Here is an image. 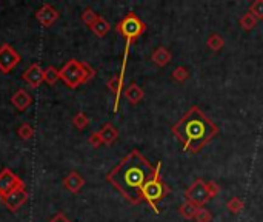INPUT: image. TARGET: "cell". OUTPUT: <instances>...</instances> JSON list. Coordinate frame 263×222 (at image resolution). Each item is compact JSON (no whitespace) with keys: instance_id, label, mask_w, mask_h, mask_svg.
Returning <instances> with one entry per match:
<instances>
[{"instance_id":"1","label":"cell","mask_w":263,"mask_h":222,"mask_svg":"<svg viewBox=\"0 0 263 222\" xmlns=\"http://www.w3.org/2000/svg\"><path fill=\"white\" fill-rule=\"evenodd\" d=\"M154 174L156 167L139 150H133L106 174V180L129 204L137 205L142 202V190L145 183L153 179Z\"/></svg>"},{"instance_id":"2","label":"cell","mask_w":263,"mask_h":222,"mask_svg":"<svg viewBox=\"0 0 263 222\" xmlns=\"http://www.w3.org/2000/svg\"><path fill=\"white\" fill-rule=\"evenodd\" d=\"M171 133L180 140L185 153L197 155L220 133V130L217 124L194 105L171 127Z\"/></svg>"},{"instance_id":"3","label":"cell","mask_w":263,"mask_h":222,"mask_svg":"<svg viewBox=\"0 0 263 222\" xmlns=\"http://www.w3.org/2000/svg\"><path fill=\"white\" fill-rule=\"evenodd\" d=\"M94 76V68H91L86 62H80L77 59L68 60L60 69V81H63L65 85L72 90L90 82Z\"/></svg>"},{"instance_id":"4","label":"cell","mask_w":263,"mask_h":222,"mask_svg":"<svg viewBox=\"0 0 263 222\" xmlns=\"http://www.w3.org/2000/svg\"><path fill=\"white\" fill-rule=\"evenodd\" d=\"M162 162H159L156 165V174L153 179H149L145 187L142 190V201L148 202V205L154 210V213H160L159 210V202L163 201L169 193H171V189L168 187V183H165V180L162 179Z\"/></svg>"},{"instance_id":"5","label":"cell","mask_w":263,"mask_h":222,"mask_svg":"<svg viewBox=\"0 0 263 222\" xmlns=\"http://www.w3.org/2000/svg\"><path fill=\"white\" fill-rule=\"evenodd\" d=\"M116 31L126 41V45H133L142 34H145L146 23L136 13H128L116 25Z\"/></svg>"},{"instance_id":"6","label":"cell","mask_w":263,"mask_h":222,"mask_svg":"<svg viewBox=\"0 0 263 222\" xmlns=\"http://www.w3.org/2000/svg\"><path fill=\"white\" fill-rule=\"evenodd\" d=\"M185 199L188 202L194 204L199 208L200 207H205L211 201V198L208 195V190H206V180H203L202 177L196 179L190 185V187L185 190Z\"/></svg>"},{"instance_id":"7","label":"cell","mask_w":263,"mask_h":222,"mask_svg":"<svg viewBox=\"0 0 263 222\" xmlns=\"http://www.w3.org/2000/svg\"><path fill=\"white\" fill-rule=\"evenodd\" d=\"M20 63V54L10 44H4L0 47V71L4 74H10Z\"/></svg>"},{"instance_id":"8","label":"cell","mask_w":263,"mask_h":222,"mask_svg":"<svg viewBox=\"0 0 263 222\" xmlns=\"http://www.w3.org/2000/svg\"><path fill=\"white\" fill-rule=\"evenodd\" d=\"M19 187H25V183L11 168L5 167L2 171H0V198L11 193L13 190L19 189Z\"/></svg>"},{"instance_id":"9","label":"cell","mask_w":263,"mask_h":222,"mask_svg":"<svg viewBox=\"0 0 263 222\" xmlns=\"http://www.w3.org/2000/svg\"><path fill=\"white\" fill-rule=\"evenodd\" d=\"M28 198H29V195H28L26 189H25V187H19V189L13 190L11 193L2 196V198H0V201H2V204H4L10 211L14 213V211H17L23 204H26Z\"/></svg>"},{"instance_id":"10","label":"cell","mask_w":263,"mask_h":222,"mask_svg":"<svg viewBox=\"0 0 263 222\" xmlns=\"http://www.w3.org/2000/svg\"><path fill=\"white\" fill-rule=\"evenodd\" d=\"M22 79L31 88H37V87H40L45 82V69L39 63H31L26 68V71L22 74Z\"/></svg>"},{"instance_id":"11","label":"cell","mask_w":263,"mask_h":222,"mask_svg":"<svg viewBox=\"0 0 263 222\" xmlns=\"http://www.w3.org/2000/svg\"><path fill=\"white\" fill-rule=\"evenodd\" d=\"M59 17H60V13L53 5H50V4H43L39 10H37V13H35V19L39 20L40 25L45 26V28L53 26L57 22Z\"/></svg>"},{"instance_id":"12","label":"cell","mask_w":263,"mask_h":222,"mask_svg":"<svg viewBox=\"0 0 263 222\" xmlns=\"http://www.w3.org/2000/svg\"><path fill=\"white\" fill-rule=\"evenodd\" d=\"M83 185H85V179L77 171H69L63 177V187L72 195H77L83 189Z\"/></svg>"},{"instance_id":"13","label":"cell","mask_w":263,"mask_h":222,"mask_svg":"<svg viewBox=\"0 0 263 222\" xmlns=\"http://www.w3.org/2000/svg\"><path fill=\"white\" fill-rule=\"evenodd\" d=\"M123 78L122 74H117V76H112L108 82H106V87L108 90L114 94L116 97V102H114V113H117L119 109V102H120V94L123 91Z\"/></svg>"},{"instance_id":"14","label":"cell","mask_w":263,"mask_h":222,"mask_svg":"<svg viewBox=\"0 0 263 222\" xmlns=\"http://www.w3.org/2000/svg\"><path fill=\"white\" fill-rule=\"evenodd\" d=\"M11 103L19 109V111H25L31 106L32 103V96L25 90V88H19L13 97H11Z\"/></svg>"},{"instance_id":"15","label":"cell","mask_w":263,"mask_h":222,"mask_svg":"<svg viewBox=\"0 0 263 222\" xmlns=\"http://www.w3.org/2000/svg\"><path fill=\"white\" fill-rule=\"evenodd\" d=\"M172 60V53L165 47H157L151 54V62L159 68H165Z\"/></svg>"},{"instance_id":"16","label":"cell","mask_w":263,"mask_h":222,"mask_svg":"<svg viewBox=\"0 0 263 222\" xmlns=\"http://www.w3.org/2000/svg\"><path fill=\"white\" fill-rule=\"evenodd\" d=\"M123 96H125V99H126L131 105H137V103H140V102L143 100L145 91H143L136 82H133V84H129V85L123 90Z\"/></svg>"},{"instance_id":"17","label":"cell","mask_w":263,"mask_h":222,"mask_svg":"<svg viewBox=\"0 0 263 222\" xmlns=\"http://www.w3.org/2000/svg\"><path fill=\"white\" fill-rule=\"evenodd\" d=\"M99 134H100V137L103 140V145H112V143L117 140V137H119V130L114 125H112L111 122H106L100 128Z\"/></svg>"},{"instance_id":"18","label":"cell","mask_w":263,"mask_h":222,"mask_svg":"<svg viewBox=\"0 0 263 222\" xmlns=\"http://www.w3.org/2000/svg\"><path fill=\"white\" fill-rule=\"evenodd\" d=\"M197 210H199V207H196L194 204L185 201V202L179 207V214H180L183 219H186V220H191V219H194Z\"/></svg>"},{"instance_id":"19","label":"cell","mask_w":263,"mask_h":222,"mask_svg":"<svg viewBox=\"0 0 263 222\" xmlns=\"http://www.w3.org/2000/svg\"><path fill=\"white\" fill-rule=\"evenodd\" d=\"M206 47L211 50V51H214V53H217V51H220L223 47H225V39L220 35V34H217V32H212L208 39H206Z\"/></svg>"},{"instance_id":"20","label":"cell","mask_w":263,"mask_h":222,"mask_svg":"<svg viewBox=\"0 0 263 222\" xmlns=\"http://www.w3.org/2000/svg\"><path fill=\"white\" fill-rule=\"evenodd\" d=\"M80 19H82V22H83V23H85V25H86L90 29H91V28H93V26L97 23V20L100 19V16H99V14H97V13H96L93 8H90V7H88V8H85V10H83V13H82V16H80Z\"/></svg>"},{"instance_id":"21","label":"cell","mask_w":263,"mask_h":222,"mask_svg":"<svg viewBox=\"0 0 263 222\" xmlns=\"http://www.w3.org/2000/svg\"><path fill=\"white\" fill-rule=\"evenodd\" d=\"M109 29H111V25H109V22H108L106 19H103V17H100V19L97 20V23L91 28V31H93L97 37H105V35L109 32Z\"/></svg>"},{"instance_id":"22","label":"cell","mask_w":263,"mask_h":222,"mask_svg":"<svg viewBox=\"0 0 263 222\" xmlns=\"http://www.w3.org/2000/svg\"><path fill=\"white\" fill-rule=\"evenodd\" d=\"M239 23H240V26H242L245 31H251V29H254V28L257 26L258 20H257L251 13H245V14L239 19Z\"/></svg>"},{"instance_id":"23","label":"cell","mask_w":263,"mask_h":222,"mask_svg":"<svg viewBox=\"0 0 263 222\" xmlns=\"http://www.w3.org/2000/svg\"><path fill=\"white\" fill-rule=\"evenodd\" d=\"M59 79H60V69H57L54 65H50L45 69V82L48 85H56Z\"/></svg>"},{"instance_id":"24","label":"cell","mask_w":263,"mask_h":222,"mask_svg":"<svg viewBox=\"0 0 263 222\" xmlns=\"http://www.w3.org/2000/svg\"><path fill=\"white\" fill-rule=\"evenodd\" d=\"M172 81L177 82V84H185L188 79H190V71L186 69V66H177L174 71H172Z\"/></svg>"},{"instance_id":"25","label":"cell","mask_w":263,"mask_h":222,"mask_svg":"<svg viewBox=\"0 0 263 222\" xmlns=\"http://www.w3.org/2000/svg\"><path fill=\"white\" fill-rule=\"evenodd\" d=\"M90 124V118L83 113V111H77L72 118V125L76 127L77 130H85Z\"/></svg>"},{"instance_id":"26","label":"cell","mask_w":263,"mask_h":222,"mask_svg":"<svg viewBox=\"0 0 263 222\" xmlns=\"http://www.w3.org/2000/svg\"><path fill=\"white\" fill-rule=\"evenodd\" d=\"M227 208L230 210V213H233V214H239V213L245 208V202H243V199L234 196V198H231V199L227 202Z\"/></svg>"},{"instance_id":"27","label":"cell","mask_w":263,"mask_h":222,"mask_svg":"<svg viewBox=\"0 0 263 222\" xmlns=\"http://www.w3.org/2000/svg\"><path fill=\"white\" fill-rule=\"evenodd\" d=\"M248 13H251L257 20H263V0H254L249 5Z\"/></svg>"},{"instance_id":"28","label":"cell","mask_w":263,"mask_h":222,"mask_svg":"<svg viewBox=\"0 0 263 222\" xmlns=\"http://www.w3.org/2000/svg\"><path fill=\"white\" fill-rule=\"evenodd\" d=\"M17 134L22 140H29L34 136V128L31 124H22L17 130Z\"/></svg>"},{"instance_id":"29","label":"cell","mask_w":263,"mask_h":222,"mask_svg":"<svg viewBox=\"0 0 263 222\" xmlns=\"http://www.w3.org/2000/svg\"><path fill=\"white\" fill-rule=\"evenodd\" d=\"M194 220H196V222H211V220H212V213H211L208 208L200 207V208L197 210L196 216H194Z\"/></svg>"},{"instance_id":"30","label":"cell","mask_w":263,"mask_h":222,"mask_svg":"<svg viewBox=\"0 0 263 222\" xmlns=\"http://www.w3.org/2000/svg\"><path fill=\"white\" fill-rule=\"evenodd\" d=\"M206 190H208V195H209L211 199L212 198H217L220 195V192H222L220 185L215 180H206Z\"/></svg>"},{"instance_id":"31","label":"cell","mask_w":263,"mask_h":222,"mask_svg":"<svg viewBox=\"0 0 263 222\" xmlns=\"http://www.w3.org/2000/svg\"><path fill=\"white\" fill-rule=\"evenodd\" d=\"M88 143H90L93 148H99V146H102V145H103V140H102V137H100L99 131H94V133H91V134H90V137H88Z\"/></svg>"},{"instance_id":"32","label":"cell","mask_w":263,"mask_h":222,"mask_svg":"<svg viewBox=\"0 0 263 222\" xmlns=\"http://www.w3.org/2000/svg\"><path fill=\"white\" fill-rule=\"evenodd\" d=\"M48 222H71V220L66 217V214H65V213H62V211H60V213H57L56 216H53V217H51Z\"/></svg>"}]
</instances>
